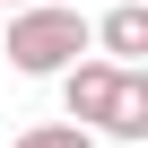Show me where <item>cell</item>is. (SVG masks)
Here are the masks:
<instances>
[{
	"instance_id": "1",
	"label": "cell",
	"mask_w": 148,
	"mask_h": 148,
	"mask_svg": "<svg viewBox=\"0 0 148 148\" xmlns=\"http://www.w3.org/2000/svg\"><path fill=\"white\" fill-rule=\"evenodd\" d=\"M79 52H87V18H79V9L26 0V9L9 18V70H26V79H61Z\"/></svg>"
},
{
	"instance_id": "2",
	"label": "cell",
	"mask_w": 148,
	"mask_h": 148,
	"mask_svg": "<svg viewBox=\"0 0 148 148\" xmlns=\"http://www.w3.org/2000/svg\"><path fill=\"white\" fill-rule=\"evenodd\" d=\"M131 70H139V61H131ZM113 96H122V61H70V70H61V105H70L79 131H105Z\"/></svg>"
},
{
	"instance_id": "3",
	"label": "cell",
	"mask_w": 148,
	"mask_h": 148,
	"mask_svg": "<svg viewBox=\"0 0 148 148\" xmlns=\"http://www.w3.org/2000/svg\"><path fill=\"white\" fill-rule=\"evenodd\" d=\"M87 44H105V61L131 70V61L148 52V0H122L113 18H87Z\"/></svg>"
},
{
	"instance_id": "4",
	"label": "cell",
	"mask_w": 148,
	"mask_h": 148,
	"mask_svg": "<svg viewBox=\"0 0 148 148\" xmlns=\"http://www.w3.org/2000/svg\"><path fill=\"white\" fill-rule=\"evenodd\" d=\"M105 131L113 139H148V70H122V96H113V113H105Z\"/></svg>"
},
{
	"instance_id": "5",
	"label": "cell",
	"mask_w": 148,
	"mask_h": 148,
	"mask_svg": "<svg viewBox=\"0 0 148 148\" xmlns=\"http://www.w3.org/2000/svg\"><path fill=\"white\" fill-rule=\"evenodd\" d=\"M9 148H96V131H79V122H26Z\"/></svg>"
},
{
	"instance_id": "6",
	"label": "cell",
	"mask_w": 148,
	"mask_h": 148,
	"mask_svg": "<svg viewBox=\"0 0 148 148\" xmlns=\"http://www.w3.org/2000/svg\"><path fill=\"white\" fill-rule=\"evenodd\" d=\"M0 9H26V0H0Z\"/></svg>"
}]
</instances>
